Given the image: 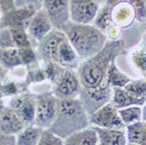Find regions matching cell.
I'll use <instances>...</instances> for the list:
<instances>
[{"label":"cell","mask_w":146,"mask_h":145,"mask_svg":"<svg viewBox=\"0 0 146 145\" xmlns=\"http://www.w3.org/2000/svg\"><path fill=\"white\" fill-rule=\"evenodd\" d=\"M124 43L120 39L106 42L97 54L82 60L76 70L82 87L96 88L105 84L110 64L123 54Z\"/></svg>","instance_id":"obj_1"},{"label":"cell","mask_w":146,"mask_h":145,"mask_svg":"<svg viewBox=\"0 0 146 145\" xmlns=\"http://www.w3.org/2000/svg\"><path fill=\"white\" fill-rule=\"evenodd\" d=\"M62 32L82 60L97 54L107 42L106 35L94 24L69 21Z\"/></svg>","instance_id":"obj_2"},{"label":"cell","mask_w":146,"mask_h":145,"mask_svg":"<svg viewBox=\"0 0 146 145\" xmlns=\"http://www.w3.org/2000/svg\"><path fill=\"white\" fill-rule=\"evenodd\" d=\"M88 126L89 116L78 98L62 99L59 100L56 117L48 130L65 139L75 131Z\"/></svg>","instance_id":"obj_3"},{"label":"cell","mask_w":146,"mask_h":145,"mask_svg":"<svg viewBox=\"0 0 146 145\" xmlns=\"http://www.w3.org/2000/svg\"><path fill=\"white\" fill-rule=\"evenodd\" d=\"M42 68L52 87V92L59 99L77 98L82 89L76 70L64 68L56 62L44 63Z\"/></svg>","instance_id":"obj_4"},{"label":"cell","mask_w":146,"mask_h":145,"mask_svg":"<svg viewBox=\"0 0 146 145\" xmlns=\"http://www.w3.org/2000/svg\"><path fill=\"white\" fill-rule=\"evenodd\" d=\"M35 126L48 129L54 122L58 110L59 99L52 91L35 94Z\"/></svg>","instance_id":"obj_5"},{"label":"cell","mask_w":146,"mask_h":145,"mask_svg":"<svg viewBox=\"0 0 146 145\" xmlns=\"http://www.w3.org/2000/svg\"><path fill=\"white\" fill-rule=\"evenodd\" d=\"M111 95L112 88L104 84L96 88L82 87L77 98L89 116L105 104L109 103L111 99Z\"/></svg>","instance_id":"obj_6"},{"label":"cell","mask_w":146,"mask_h":145,"mask_svg":"<svg viewBox=\"0 0 146 145\" xmlns=\"http://www.w3.org/2000/svg\"><path fill=\"white\" fill-rule=\"evenodd\" d=\"M67 38L62 31L52 29L38 43L36 55L38 60L44 63L56 62L60 45Z\"/></svg>","instance_id":"obj_7"},{"label":"cell","mask_w":146,"mask_h":145,"mask_svg":"<svg viewBox=\"0 0 146 145\" xmlns=\"http://www.w3.org/2000/svg\"><path fill=\"white\" fill-rule=\"evenodd\" d=\"M8 107L19 116L26 126L35 125V94L26 90L12 96Z\"/></svg>","instance_id":"obj_8"},{"label":"cell","mask_w":146,"mask_h":145,"mask_svg":"<svg viewBox=\"0 0 146 145\" xmlns=\"http://www.w3.org/2000/svg\"><path fill=\"white\" fill-rule=\"evenodd\" d=\"M90 126L102 128H125L118 114V109L110 101L89 115Z\"/></svg>","instance_id":"obj_9"},{"label":"cell","mask_w":146,"mask_h":145,"mask_svg":"<svg viewBox=\"0 0 146 145\" xmlns=\"http://www.w3.org/2000/svg\"><path fill=\"white\" fill-rule=\"evenodd\" d=\"M100 9L96 0H69L70 21L77 24H91Z\"/></svg>","instance_id":"obj_10"},{"label":"cell","mask_w":146,"mask_h":145,"mask_svg":"<svg viewBox=\"0 0 146 145\" xmlns=\"http://www.w3.org/2000/svg\"><path fill=\"white\" fill-rule=\"evenodd\" d=\"M42 6L54 29L62 31L70 21L69 0H43Z\"/></svg>","instance_id":"obj_11"},{"label":"cell","mask_w":146,"mask_h":145,"mask_svg":"<svg viewBox=\"0 0 146 145\" xmlns=\"http://www.w3.org/2000/svg\"><path fill=\"white\" fill-rule=\"evenodd\" d=\"M26 28L30 36L38 43L47 33L54 29V26L46 12L43 9H40L34 13Z\"/></svg>","instance_id":"obj_12"},{"label":"cell","mask_w":146,"mask_h":145,"mask_svg":"<svg viewBox=\"0 0 146 145\" xmlns=\"http://www.w3.org/2000/svg\"><path fill=\"white\" fill-rule=\"evenodd\" d=\"M25 127V123L10 107L5 108L0 116V130L8 135L17 136Z\"/></svg>","instance_id":"obj_13"},{"label":"cell","mask_w":146,"mask_h":145,"mask_svg":"<svg viewBox=\"0 0 146 145\" xmlns=\"http://www.w3.org/2000/svg\"><path fill=\"white\" fill-rule=\"evenodd\" d=\"M81 62H82L81 58L79 57L77 52L72 46V45L68 40V38H66L60 45L56 63L60 64L64 68L73 69V70H77Z\"/></svg>","instance_id":"obj_14"},{"label":"cell","mask_w":146,"mask_h":145,"mask_svg":"<svg viewBox=\"0 0 146 145\" xmlns=\"http://www.w3.org/2000/svg\"><path fill=\"white\" fill-rule=\"evenodd\" d=\"M98 139V145H126L125 128H102L94 127Z\"/></svg>","instance_id":"obj_15"},{"label":"cell","mask_w":146,"mask_h":145,"mask_svg":"<svg viewBox=\"0 0 146 145\" xmlns=\"http://www.w3.org/2000/svg\"><path fill=\"white\" fill-rule=\"evenodd\" d=\"M64 145H98L96 132L93 126L75 131L64 139Z\"/></svg>","instance_id":"obj_16"},{"label":"cell","mask_w":146,"mask_h":145,"mask_svg":"<svg viewBox=\"0 0 146 145\" xmlns=\"http://www.w3.org/2000/svg\"><path fill=\"white\" fill-rule=\"evenodd\" d=\"M146 99H136L130 96L123 87H113L110 102L117 109L129 106H143Z\"/></svg>","instance_id":"obj_17"},{"label":"cell","mask_w":146,"mask_h":145,"mask_svg":"<svg viewBox=\"0 0 146 145\" xmlns=\"http://www.w3.org/2000/svg\"><path fill=\"white\" fill-rule=\"evenodd\" d=\"M0 67L11 71L19 67H25L19 50L16 47L0 48Z\"/></svg>","instance_id":"obj_18"},{"label":"cell","mask_w":146,"mask_h":145,"mask_svg":"<svg viewBox=\"0 0 146 145\" xmlns=\"http://www.w3.org/2000/svg\"><path fill=\"white\" fill-rule=\"evenodd\" d=\"M135 16L134 10L127 2L114 5L110 11V19L117 24L126 25L130 23Z\"/></svg>","instance_id":"obj_19"},{"label":"cell","mask_w":146,"mask_h":145,"mask_svg":"<svg viewBox=\"0 0 146 145\" xmlns=\"http://www.w3.org/2000/svg\"><path fill=\"white\" fill-rule=\"evenodd\" d=\"M127 142L138 145H146V125L145 122L140 121L125 127Z\"/></svg>","instance_id":"obj_20"},{"label":"cell","mask_w":146,"mask_h":145,"mask_svg":"<svg viewBox=\"0 0 146 145\" xmlns=\"http://www.w3.org/2000/svg\"><path fill=\"white\" fill-rule=\"evenodd\" d=\"M131 79L123 72H122L115 63L113 61L108 69L105 78V84L113 87H123Z\"/></svg>","instance_id":"obj_21"},{"label":"cell","mask_w":146,"mask_h":145,"mask_svg":"<svg viewBox=\"0 0 146 145\" xmlns=\"http://www.w3.org/2000/svg\"><path fill=\"white\" fill-rule=\"evenodd\" d=\"M118 114L125 127L140 121L145 122V105L144 107L135 105L118 109Z\"/></svg>","instance_id":"obj_22"},{"label":"cell","mask_w":146,"mask_h":145,"mask_svg":"<svg viewBox=\"0 0 146 145\" xmlns=\"http://www.w3.org/2000/svg\"><path fill=\"white\" fill-rule=\"evenodd\" d=\"M42 130L35 125L26 126L16 136V145H37Z\"/></svg>","instance_id":"obj_23"},{"label":"cell","mask_w":146,"mask_h":145,"mask_svg":"<svg viewBox=\"0 0 146 145\" xmlns=\"http://www.w3.org/2000/svg\"><path fill=\"white\" fill-rule=\"evenodd\" d=\"M127 93L136 99H146L145 78L131 80L123 87Z\"/></svg>","instance_id":"obj_24"},{"label":"cell","mask_w":146,"mask_h":145,"mask_svg":"<svg viewBox=\"0 0 146 145\" xmlns=\"http://www.w3.org/2000/svg\"><path fill=\"white\" fill-rule=\"evenodd\" d=\"M129 59L132 64V67L145 78L146 72V60H145V46L142 45L136 50L132 51L129 54Z\"/></svg>","instance_id":"obj_25"},{"label":"cell","mask_w":146,"mask_h":145,"mask_svg":"<svg viewBox=\"0 0 146 145\" xmlns=\"http://www.w3.org/2000/svg\"><path fill=\"white\" fill-rule=\"evenodd\" d=\"M11 34L12 37V40L14 43L16 48L18 49H25L31 48L32 45L28 36L26 35L24 28L20 27H11L10 29Z\"/></svg>","instance_id":"obj_26"},{"label":"cell","mask_w":146,"mask_h":145,"mask_svg":"<svg viewBox=\"0 0 146 145\" xmlns=\"http://www.w3.org/2000/svg\"><path fill=\"white\" fill-rule=\"evenodd\" d=\"M37 145H64V139L48 129H43Z\"/></svg>","instance_id":"obj_27"},{"label":"cell","mask_w":146,"mask_h":145,"mask_svg":"<svg viewBox=\"0 0 146 145\" xmlns=\"http://www.w3.org/2000/svg\"><path fill=\"white\" fill-rule=\"evenodd\" d=\"M129 5L134 10L136 18L139 21L145 20V0H129Z\"/></svg>","instance_id":"obj_28"},{"label":"cell","mask_w":146,"mask_h":145,"mask_svg":"<svg viewBox=\"0 0 146 145\" xmlns=\"http://www.w3.org/2000/svg\"><path fill=\"white\" fill-rule=\"evenodd\" d=\"M16 47L12 40L10 30H3L0 32V48Z\"/></svg>","instance_id":"obj_29"},{"label":"cell","mask_w":146,"mask_h":145,"mask_svg":"<svg viewBox=\"0 0 146 145\" xmlns=\"http://www.w3.org/2000/svg\"><path fill=\"white\" fill-rule=\"evenodd\" d=\"M0 145H16V136L5 134L0 130Z\"/></svg>","instance_id":"obj_30"},{"label":"cell","mask_w":146,"mask_h":145,"mask_svg":"<svg viewBox=\"0 0 146 145\" xmlns=\"http://www.w3.org/2000/svg\"><path fill=\"white\" fill-rule=\"evenodd\" d=\"M25 2L27 3V5H31L36 11H38V10H40L42 7L43 0H25Z\"/></svg>","instance_id":"obj_31"},{"label":"cell","mask_w":146,"mask_h":145,"mask_svg":"<svg viewBox=\"0 0 146 145\" xmlns=\"http://www.w3.org/2000/svg\"><path fill=\"white\" fill-rule=\"evenodd\" d=\"M127 1H128V0H106V2L104 3V5L109 6L110 8H112L115 5H118L120 3H123V2H127Z\"/></svg>","instance_id":"obj_32"},{"label":"cell","mask_w":146,"mask_h":145,"mask_svg":"<svg viewBox=\"0 0 146 145\" xmlns=\"http://www.w3.org/2000/svg\"><path fill=\"white\" fill-rule=\"evenodd\" d=\"M5 108V103H4L3 100H2V99H0V116H1V115H2V113H3Z\"/></svg>","instance_id":"obj_33"},{"label":"cell","mask_w":146,"mask_h":145,"mask_svg":"<svg viewBox=\"0 0 146 145\" xmlns=\"http://www.w3.org/2000/svg\"><path fill=\"white\" fill-rule=\"evenodd\" d=\"M3 98V94H2V79L0 77V99Z\"/></svg>","instance_id":"obj_34"},{"label":"cell","mask_w":146,"mask_h":145,"mask_svg":"<svg viewBox=\"0 0 146 145\" xmlns=\"http://www.w3.org/2000/svg\"><path fill=\"white\" fill-rule=\"evenodd\" d=\"M96 1H97L99 4H101V3H103V4H104V3L106 2V0H96Z\"/></svg>","instance_id":"obj_35"},{"label":"cell","mask_w":146,"mask_h":145,"mask_svg":"<svg viewBox=\"0 0 146 145\" xmlns=\"http://www.w3.org/2000/svg\"><path fill=\"white\" fill-rule=\"evenodd\" d=\"M126 145H138V144H135V143H129V142H127Z\"/></svg>","instance_id":"obj_36"}]
</instances>
